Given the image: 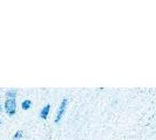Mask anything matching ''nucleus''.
<instances>
[{"label":"nucleus","mask_w":156,"mask_h":140,"mask_svg":"<svg viewBox=\"0 0 156 140\" xmlns=\"http://www.w3.org/2000/svg\"><path fill=\"white\" fill-rule=\"evenodd\" d=\"M32 108V102L30 99H25V101L21 102V109L23 110H30Z\"/></svg>","instance_id":"5"},{"label":"nucleus","mask_w":156,"mask_h":140,"mask_svg":"<svg viewBox=\"0 0 156 140\" xmlns=\"http://www.w3.org/2000/svg\"><path fill=\"white\" fill-rule=\"evenodd\" d=\"M23 132L21 130H19V131H16V132L14 133L13 140H20V139H23Z\"/></svg>","instance_id":"6"},{"label":"nucleus","mask_w":156,"mask_h":140,"mask_svg":"<svg viewBox=\"0 0 156 140\" xmlns=\"http://www.w3.org/2000/svg\"><path fill=\"white\" fill-rule=\"evenodd\" d=\"M4 110V105H1V103H0V111H2Z\"/></svg>","instance_id":"7"},{"label":"nucleus","mask_w":156,"mask_h":140,"mask_svg":"<svg viewBox=\"0 0 156 140\" xmlns=\"http://www.w3.org/2000/svg\"><path fill=\"white\" fill-rule=\"evenodd\" d=\"M4 110L8 117H13L16 112V99H6L4 103Z\"/></svg>","instance_id":"2"},{"label":"nucleus","mask_w":156,"mask_h":140,"mask_svg":"<svg viewBox=\"0 0 156 140\" xmlns=\"http://www.w3.org/2000/svg\"><path fill=\"white\" fill-rule=\"evenodd\" d=\"M49 112H51V104H46L42 109H41V111H40L39 113V117L41 118V119H47L48 118V116H49Z\"/></svg>","instance_id":"3"},{"label":"nucleus","mask_w":156,"mask_h":140,"mask_svg":"<svg viewBox=\"0 0 156 140\" xmlns=\"http://www.w3.org/2000/svg\"><path fill=\"white\" fill-rule=\"evenodd\" d=\"M67 105H68V98H63L61 103H60V105H59V109L56 111V116L54 118L55 124H59L62 120L63 116L66 113V110H67Z\"/></svg>","instance_id":"1"},{"label":"nucleus","mask_w":156,"mask_h":140,"mask_svg":"<svg viewBox=\"0 0 156 140\" xmlns=\"http://www.w3.org/2000/svg\"><path fill=\"white\" fill-rule=\"evenodd\" d=\"M16 96H18V90L16 89H11L6 92V97L8 99H16Z\"/></svg>","instance_id":"4"}]
</instances>
